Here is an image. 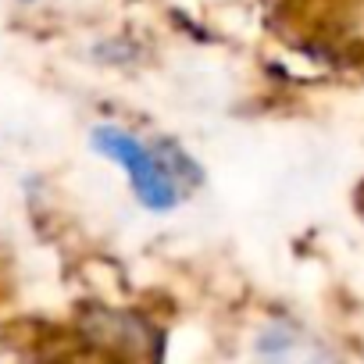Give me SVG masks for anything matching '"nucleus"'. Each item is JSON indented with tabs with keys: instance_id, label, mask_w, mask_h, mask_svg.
Instances as JSON below:
<instances>
[{
	"instance_id": "nucleus-3",
	"label": "nucleus",
	"mask_w": 364,
	"mask_h": 364,
	"mask_svg": "<svg viewBox=\"0 0 364 364\" xmlns=\"http://www.w3.org/2000/svg\"><path fill=\"white\" fill-rule=\"evenodd\" d=\"M18 4H33V0H18Z\"/></svg>"
},
{
	"instance_id": "nucleus-1",
	"label": "nucleus",
	"mask_w": 364,
	"mask_h": 364,
	"mask_svg": "<svg viewBox=\"0 0 364 364\" xmlns=\"http://www.w3.org/2000/svg\"><path fill=\"white\" fill-rule=\"evenodd\" d=\"M93 150L107 161H114L129 182H132V193L143 208L150 211H171L182 197L178 190V168L168 164V157L146 143H139L132 132L118 129V125H97L90 136Z\"/></svg>"
},
{
	"instance_id": "nucleus-2",
	"label": "nucleus",
	"mask_w": 364,
	"mask_h": 364,
	"mask_svg": "<svg viewBox=\"0 0 364 364\" xmlns=\"http://www.w3.org/2000/svg\"><path fill=\"white\" fill-rule=\"evenodd\" d=\"M254 364H336V357L296 325L275 321L254 343Z\"/></svg>"
}]
</instances>
